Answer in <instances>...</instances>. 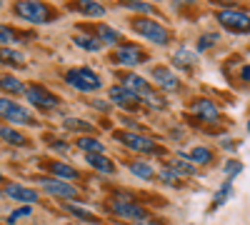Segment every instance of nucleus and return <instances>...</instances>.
I'll use <instances>...</instances> for the list:
<instances>
[{
  "mask_svg": "<svg viewBox=\"0 0 250 225\" xmlns=\"http://www.w3.org/2000/svg\"><path fill=\"white\" fill-rule=\"evenodd\" d=\"M18 40H20V35H18L13 28H8V25H0V48H8V45L18 43Z\"/></svg>",
  "mask_w": 250,
  "mask_h": 225,
  "instance_id": "c85d7f7f",
  "label": "nucleus"
},
{
  "mask_svg": "<svg viewBox=\"0 0 250 225\" xmlns=\"http://www.w3.org/2000/svg\"><path fill=\"white\" fill-rule=\"evenodd\" d=\"M248 133H250V120H248Z\"/></svg>",
  "mask_w": 250,
  "mask_h": 225,
  "instance_id": "37998d69",
  "label": "nucleus"
},
{
  "mask_svg": "<svg viewBox=\"0 0 250 225\" xmlns=\"http://www.w3.org/2000/svg\"><path fill=\"white\" fill-rule=\"evenodd\" d=\"M85 160H88V165H90V168H95V170H100V173H105V175L115 173L113 160H108L105 155H85Z\"/></svg>",
  "mask_w": 250,
  "mask_h": 225,
  "instance_id": "4be33fe9",
  "label": "nucleus"
},
{
  "mask_svg": "<svg viewBox=\"0 0 250 225\" xmlns=\"http://www.w3.org/2000/svg\"><path fill=\"white\" fill-rule=\"evenodd\" d=\"M0 63H5V65H13V68H20V65H25V55L20 53V50L0 48Z\"/></svg>",
  "mask_w": 250,
  "mask_h": 225,
  "instance_id": "5701e85b",
  "label": "nucleus"
},
{
  "mask_svg": "<svg viewBox=\"0 0 250 225\" xmlns=\"http://www.w3.org/2000/svg\"><path fill=\"white\" fill-rule=\"evenodd\" d=\"M120 143H125L130 150H138V153H155L158 145L148 138V135H140V133H120L118 135Z\"/></svg>",
  "mask_w": 250,
  "mask_h": 225,
  "instance_id": "1a4fd4ad",
  "label": "nucleus"
},
{
  "mask_svg": "<svg viewBox=\"0 0 250 225\" xmlns=\"http://www.w3.org/2000/svg\"><path fill=\"white\" fill-rule=\"evenodd\" d=\"M0 88H3V90H8V93H13V95L25 93L23 83H20L18 78H13V75H0Z\"/></svg>",
  "mask_w": 250,
  "mask_h": 225,
  "instance_id": "a878e982",
  "label": "nucleus"
},
{
  "mask_svg": "<svg viewBox=\"0 0 250 225\" xmlns=\"http://www.w3.org/2000/svg\"><path fill=\"white\" fill-rule=\"evenodd\" d=\"M65 83L80 93H93V90H100L103 80L98 73H93L90 68H73L65 73Z\"/></svg>",
  "mask_w": 250,
  "mask_h": 225,
  "instance_id": "f03ea898",
  "label": "nucleus"
},
{
  "mask_svg": "<svg viewBox=\"0 0 250 225\" xmlns=\"http://www.w3.org/2000/svg\"><path fill=\"white\" fill-rule=\"evenodd\" d=\"M240 78H243V83H248V85H250V65H245V68L240 70Z\"/></svg>",
  "mask_w": 250,
  "mask_h": 225,
  "instance_id": "58836bf2",
  "label": "nucleus"
},
{
  "mask_svg": "<svg viewBox=\"0 0 250 225\" xmlns=\"http://www.w3.org/2000/svg\"><path fill=\"white\" fill-rule=\"evenodd\" d=\"M15 15H20L25 23H35V25H45V23L53 20V10L45 3H35V0L15 3Z\"/></svg>",
  "mask_w": 250,
  "mask_h": 225,
  "instance_id": "7ed1b4c3",
  "label": "nucleus"
},
{
  "mask_svg": "<svg viewBox=\"0 0 250 225\" xmlns=\"http://www.w3.org/2000/svg\"><path fill=\"white\" fill-rule=\"evenodd\" d=\"M110 103H115V105L123 108V110H135V108L140 105V98L133 95L128 88L115 85V88H110Z\"/></svg>",
  "mask_w": 250,
  "mask_h": 225,
  "instance_id": "9b49d317",
  "label": "nucleus"
},
{
  "mask_svg": "<svg viewBox=\"0 0 250 225\" xmlns=\"http://www.w3.org/2000/svg\"><path fill=\"white\" fill-rule=\"evenodd\" d=\"M78 8L85 15H93V18H103V15H105V8H103L100 3H93V0H80Z\"/></svg>",
  "mask_w": 250,
  "mask_h": 225,
  "instance_id": "cd10ccee",
  "label": "nucleus"
},
{
  "mask_svg": "<svg viewBox=\"0 0 250 225\" xmlns=\"http://www.w3.org/2000/svg\"><path fill=\"white\" fill-rule=\"evenodd\" d=\"M30 213H33V208H30V205H23V208H18V210H13V213L8 215V223H10V225H15L20 218H28Z\"/></svg>",
  "mask_w": 250,
  "mask_h": 225,
  "instance_id": "72a5a7b5",
  "label": "nucleus"
},
{
  "mask_svg": "<svg viewBox=\"0 0 250 225\" xmlns=\"http://www.w3.org/2000/svg\"><path fill=\"white\" fill-rule=\"evenodd\" d=\"M5 195L13 198L15 203H25V205H33V203H38V190L33 188H25V185H20V183H8L5 185Z\"/></svg>",
  "mask_w": 250,
  "mask_h": 225,
  "instance_id": "f8f14e48",
  "label": "nucleus"
},
{
  "mask_svg": "<svg viewBox=\"0 0 250 225\" xmlns=\"http://www.w3.org/2000/svg\"><path fill=\"white\" fill-rule=\"evenodd\" d=\"M25 98H28V103H33L35 108H40V110H53L60 100H58V95H53L50 90H45L43 85H30L28 90H25Z\"/></svg>",
  "mask_w": 250,
  "mask_h": 225,
  "instance_id": "0eeeda50",
  "label": "nucleus"
},
{
  "mask_svg": "<svg viewBox=\"0 0 250 225\" xmlns=\"http://www.w3.org/2000/svg\"><path fill=\"white\" fill-rule=\"evenodd\" d=\"M125 8H128V10H135V13H150V10H153L148 3H125Z\"/></svg>",
  "mask_w": 250,
  "mask_h": 225,
  "instance_id": "e433bc0d",
  "label": "nucleus"
},
{
  "mask_svg": "<svg viewBox=\"0 0 250 225\" xmlns=\"http://www.w3.org/2000/svg\"><path fill=\"white\" fill-rule=\"evenodd\" d=\"M38 183H40V188H43L45 193H50V195H55V198H62V200H70V198L78 195V188L70 185V183H65V180H58V178H40Z\"/></svg>",
  "mask_w": 250,
  "mask_h": 225,
  "instance_id": "6e6552de",
  "label": "nucleus"
},
{
  "mask_svg": "<svg viewBox=\"0 0 250 225\" xmlns=\"http://www.w3.org/2000/svg\"><path fill=\"white\" fill-rule=\"evenodd\" d=\"M93 105H95L98 110H108V103H103V100H93Z\"/></svg>",
  "mask_w": 250,
  "mask_h": 225,
  "instance_id": "a19ab883",
  "label": "nucleus"
},
{
  "mask_svg": "<svg viewBox=\"0 0 250 225\" xmlns=\"http://www.w3.org/2000/svg\"><path fill=\"white\" fill-rule=\"evenodd\" d=\"M190 225H195V223H190Z\"/></svg>",
  "mask_w": 250,
  "mask_h": 225,
  "instance_id": "a18cd8bd",
  "label": "nucleus"
},
{
  "mask_svg": "<svg viewBox=\"0 0 250 225\" xmlns=\"http://www.w3.org/2000/svg\"><path fill=\"white\" fill-rule=\"evenodd\" d=\"M68 145H65V143H53V150H65Z\"/></svg>",
  "mask_w": 250,
  "mask_h": 225,
  "instance_id": "79ce46f5",
  "label": "nucleus"
},
{
  "mask_svg": "<svg viewBox=\"0 0 250 225\" xmlns=\"http://www.w3.org/2000/svg\"><path fill=\"white\" fill-rule=\"evenodd\" d=\"M78 148L85 150L88 155H103V150H105V145H103L98 138H90V135H80L78 138Z\"/></svg>",
  "mask_w": 250,
  "mask_h": 225,
  "instance_id": "6ab92c4d",
  "label": "nucleus"
},
{
  "mask_svg": "<svg viewBox=\"0 0 250 225\" xmlns=\"http://www.w3.org/2000/svg\"><path fill=\"white\" fill-rule=\"evenodd\" d=\"M110 210L115 213V215H120V218H125V220H140V218H145V208L140 205V203H135V200H128V198H118V200H110Z\"/></svg>",
  "mask_w": 250,
  "mask_h": 225,
  "instance_id": "423d86ee",
  "label": "nucleus"
},
{
  "mask_svg": "<svg viewBox=\"0 0 250 225\" xmlns=\"http://www.w3.org/2000/svg\"><path fill=\"white\" fill-rule=\"evenodd\" d=\"M193 113H195L200 120H205V123H215V120L220 118V108L213 103V100H208V98L195 100V103H193Z\"/></svg>",
  "mask_w": 250,
  "mask_h": 225,
  "instance_id": "ddd939ff",
  "label": "nucleus"
},
{
  "mask_svg": "<svg viewBox=\"0 0 250 225\" xmlns=\"http://www.w3.org/2000/svg\"><path fill=\"white\" fill-rule=\"evenodd\" d=\"M158 175H160V180L165 183V185H170V188H178L180 183H183V178H178V175H175V173H173L170 168H163V170H160Z\"/></svg>",
  "mask_w": 250,
  "mask_h": 225,
  "instance_id": "2f4dec72",
  "label": "nucleus"
},
{
  "mask_svg": "<svg viewBox=\"0 0 250 225\" xmlns=\"http://www.w3.org/2000/svg\"><path fill=\"white\" fill-rule=\"evenodd\" d=\"M62 208H65L70 215H75L78 220H85V223H100V218L95 215V213H90L88 208H83V205H78V203H62Z\"/></svg>",
  "mask_w": 250,
  "mask_h": 225,
  "instance_id": "f3484780",
  "label": "nucleus"
},
{
  "mask_svg": "<svg viewBox=\"0 0 250 225\" xmlns=\"http://www.w3.org/2000/svg\"><path fill=\"white\" fill-rule=\"evenodd\" d=\"M230 193H233V180H225V183H223V188H220V190L215 193V198H213V210L220 208L223 203L228 200V195H230Z\"/></svg>",
  "mask_w": 250,
  "mask_h": 225,
  "instance_id": "c756f323",
  "label": "nucleus"
},
{
  "mask_svg": "<svg viewBox=\"0 0 250 225\" xmlns=\"http://www.w3.org/2000/svg\"><path fill=\"white\" fill-rule=\"evenodd\" d=\"M223 148L225 150H238V143L235 140H223Z\"/></svg>",
  "mask_w": 250,
  "mask_h": 225,
  "instance_id": "ea45409f",
  "label": "nucleus"
},
{
  "mask_svg": "<svg viewBox=\"0 0 250 225\" xmlns=\"http://www.w3.org/2000/svg\"><path fill=\"white\" fill-rule=\"evenodd\" d=\"M130 173L138 175L140 180H150L155 175V170L150 168V163H145V160H133L130 163Z\"/></svg>",
  "mask_w": 250,
  "mask_h": 225,
  "instance_id": "393cba45",
  "label": "nucleus"
},
{
  "mask_svg": "<svg viewBox=\"0 0 250 225\" xmlns=\"http://www.w3.org/2000/svg\"><path fill=\"white\" fill-rule=\"evenodd\" d=\"M48 168H50V173H53L58 180H65V183H68V180H78V178H80V173H78L73 165H68V163H60V160H53Z\"/></svg>",
  "mask_w": 250,
  "mask_h": 225,
  "instance_id": "dca6fc26",
  "label": "nucleus"
},
{
  "mask_svg": "<svg viewBox=\"0 0 250 225\" xmlns=\"http://www.w3.org/2000/svg\"><path fill=\"white\" fill-rule=\"evenodd\" d=\"M0 180H3V175H0Z\"/></svg>",
  "mask_w": 250,
  "mask_h": 225,
  "instance_id": "c03bdc74",
  "label": "nucleus"
},
{
  "mask_svg": "<svg viewBox=\"0 0 250 225\" xmlns=\"http://www.w3.org/2000/svg\"><path fill=\"white\" fill-rule=\"evenodd\" d=\"M175 63H178V65H185V68H190V65L195 63V55H193V53H188V50L183 48V50L175 53Z\"/></svg>",
  "mask_w": 250,
  "mask_h": 225,
  "instance_id": "473e14b6",
  "label": "nucleus"
},
{
  "mask_svg": "<svg viewBox=\"0 0 250 225\" xmlns=\"http://www.w3.org/2000/svg\"><path fill=\"white\" fill-rule=\"evenodd\" d=\"M123 88H128V90H130L133 95H138L140 100H145L148 95H153L150 85L145 83V78H140V75H135V73H130V75L123 78Z\"/></svg>",
  "mask_w": 250,
  "mask_h": 225,
  "instance_id": "4468645a",
  "label": "nucleus"
},
{
  "mask_svg": "<svg viewBox=\"0 0 250 225\" xmlns=\"http://www.w3.org/2000/svg\"><path fill=\"white\" fill-rule=\"evenodd\" d=\"M145 60V53L140 50V48H135V45H120L118 50H115V63L118 65H125V68H135V65H140Z\"/></svg>",
  "mask_w": 250,
  "mask_h": 225,
  "instance_id": "9d476101",
  "label": "nucleus"
},
{
  "mask_svg": "<svg viewBox=\"0 0 250 225\" xmlns=\"http://www.w3.org/2000/svg\"><path fill=\"white\" fill-rule=\"evenodd\" d=\"M188 158H190L193 165H210L213 163V150L208 145H195L190 153H188Z\"/></svg>",
  "mask_w": 250,
  "mask_h": 225,
  "instance_id": "a211bd4d",
  "label": "nucleus"
},
{
  "mask_svg": "<svg viewBox=\"0 0 250 225\" xmlns=\"http://www.w3.org/2000/svg\"><path fill=\"white\" fill-rule=\"evenodd\" d=\"M73 40H75V45H78V48L88 50V53H98V50L103 48V43H100L98 38H93V35H85V33H78Z\"/></svg>",
  "mask_w": 250,
  "mask_h": 225,
  "instance_id": "b1692460",
  "label": "nucleus"
},
{
  "mask_svg": "<svg viewBox=\"0 0 250 225\" xmlns=\"http://www.w3.org/2000/svg\"><path fill=\"white\" fill-rule=\"evenodd\" d=\"M133 225H163V223H160V220H155V218H148V215H145V218L135 220Z\"/></svg>",
  "mask_w": 250,
  "mask_h": 225,
  "instance_id": "4c0bfd02",
  "label": "nucleus"
},
{
  "mask_svg": "<svg viewBox=\"0 0 250 225\" xmlns=\"http://www.w3.org/2000/svg\"><path fill=\"white\" fill-rule=\"evenodd\" d=\"M215 40H218V35H215V33L203 35V38L198 40V50H208V48H213V45H215Z\"/></svg>",
  "mask_w": 250,
  "mask_h": 225,
  "instance_id": "f704fd0d",
  "label": "nucleus"
},
{
  "mask_svg": "<svg viewBox=\"0 0 250 225\" xmlns=\"http://www.w3.org/2000/svg\"><path fill=\"white\" fill-rule=\"evenodd\" d=\"M218 23L233 33H250V15L240 10H220Z\"/></svg>",
  "mask_w": 250,
  "mask_h": 225,
  "instance_id": "39448f33",
  "label": "nucleus"
},
{
  "mask_svg": "<svg viewBox=\"0 0 250 225\" xmlns=\"http://www.w3.org/2000/svg\"><path fill=\"white\" fill-rule=\"evenodd\" d=\"M95 33H98L95 38L100 40V43H103V45H118V43H120V33H118L115 28H110V25H105V23H100Z\"/></svg>",
  "mask_w": 250,
  "mask_h": 225,
  "instance_id": "aec40b11",
  "label": "nucleus"
},
{
  "mask_svg": "<svg viewBox=\"0 0 250 225\" xmlns=\"http://www.w3.org/2000/svg\"><path fill=\"white\" fill-rule=\"evenodd\" d=\"M130 28H133L140 38L150 40V43H155V45H168V43H170V33H168V28L160 25L158 20H150V18H135V20H130Z\"/></svg>",
  "mask_w": 250,
  "mask_h": 225,
  "instance_id": "f257e3e1",
  "label": "nucleus"
},
{
  "mask_svg": "<svg viewBox=\"0 0 250 225\" xmlns=\"http://www.w3.org/2000/svg\"><path fill=\"white\" fill-rule=\"evenodd\" d=\"M0 140L8 143V145H28V140L25 135L20 133V130H13L8 125H0Z\"/></svg>",
  "mask_w": 250,
  "mask_h": 225,
  "instance_id": "412c9836",
  "label": "nucleus"
},
{
  "mask_svg": "<svg viewBox=\"0 0 250 225\" xmlns=\"http://www.w3.org/2000/svg\"><path fill=\"white\" fill-rule=\"evenodd\" d=\"M65 128H70V130H90V125L85 120H68Z\"/></svg>",
  "mask_w": 250,
  "mask_h": 225,
  "instance_id": "c9c22d12",
  "label": "nucleus"
},
{
  "mask_svg": "<svg viewBox=\"0 0 250 225\" xmlns=\"http://www.w3.org/2000/svg\"><path fill=\"white\" fill-rule=\"evenodd\" d=\"M153 78H155V83L163 88V90H175L178 88V75L173 73V70H168V68H155L153 70Z\"/></svg>",
  "mask_w": 250,
  "mask_h": 225,
  "instance_id": "2eb2a0df",
  "label": "nucleus"
},
{
  "mask_svg": "<svg viewBox=\"0 0 250 225\" xmlns=\"http://www.w3.org/2000/svg\"><path fill=\"white\" fill-rule=\"evenodd\" d=\"M240 170H243V163H238V160H225L223 163V173H225L228 180H233L235 175H240Z\"/></svg>",
  "mask_w": 250,
  "mask_h": 225,
  "instance_id": "7c9ffc66",
  "label": "nucleus"
},
{
  "mask_svg": "<svg viewBox=\"0 0 250 225\" xmlns=\"http://www.w3.org/2000/svg\"><path fill=\"white\" fill-rule=\"evenodd\" d=\"M0 118H5L10 123H20V125H35V118L20 103H13L8 98H0Z\"/></svg>",
  "mask_w": 250,
  "mask_h": 225,
  "instance_id": "20e7f679",
  "label": "nucleus"
},
{
  "mask_svg": "<svg viewBox=\"0 0 250 225\" xmlns=\"http://www.w3.org/2000/svg\"><path fill=\"white\" fill-rule=\"evenodd\" d=\"M168 168H170L178 178H188V175L195 173V165H190V163H183V160H170Z\"/></svg>",
  "mask_w": 250,
  "mask_h": 225,
  "instance_id": "bb28decb",
  "label": "nucleus"
}]
</instances>
